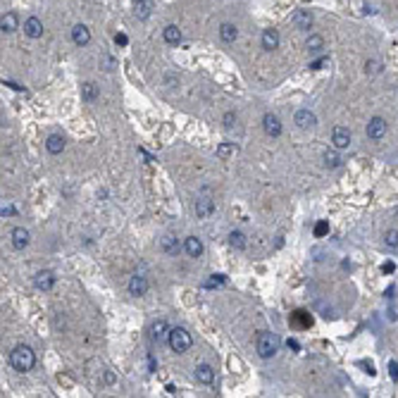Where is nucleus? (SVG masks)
Masks as SVG:
<instances>
[{
  "instance_id": "32",
  "label": "nucleus",
  "mask_w": 398,
  "mask_h": 398,
  "mask_svg": "<svg viewBox=\"0 0 398 398\" xmlns=\"http://www.w3.org/2000/svg\"><path fill=\"white\" fill-rule=\"evenodd\" d=\"M100 62H103V69H105V72H112V69H115V60H112L110 55H100Z\"/></svg>"
},
{
  "instance_id": "10",
  "label": "nucleus",
  "mask_w": 398,
  "mask_h": 398,
  "mask_svg": "<svg viewBox=\"0 0 398 398\" xmlns=\"http://www.w3.org/2000/svg\"><path fill=\"white\" fill-rule=\"evenodd\" d=\"M212 212H215V198L203 196L196 200V217H210Z\"/></svg>"
},
{
  "instance_id": "9",
  "label": "nucleus",
  "mask_w": 398,
  "mask_h": 398,
  "mask_svg": "<svg viewBox=\"0 0 398 398\" xmlns=\"http://www.w3.org/2000/svg\"><path fill=\"white\" fill-rule=\"evenodd\" d=\"M313 22H315V17H313L310 10H298V12L293 14V27L301 29V31H310Z\"/></svg>"
},
{
  "instance_id": "6",
  "label": "nucleus",
  "mask_w": 398,
  "mask_h": 398,
  "mask_svg": "<svg viewBox=\"0 0 398 398\" xmlns=\"http://www.w3.org/2000/svg\"><path fill=\"white\" fill-rule=\"evenodd\" d=\"M331 143H334L336 151L348 148V146H351V131H348L346 126H334V131H331Z\"/></svg>"
},
{
  "instance_id": "1",
  "label": "nucleus",
  "mask_w": 398,
  "mask_h": 398,
  "mask_svg": "<svg viewBox=\"0 0 398 398\" xmlns=\"http://www.w3.org/2000/svg\"><path fill=\"white\" fill-rule=\"evenodd\" d=\"M10 365H12L17 372L34 370V365H36V353H34V348H31V346H24V343L14 346L12 353H10Z\"/></svg>"
},
{
  "instance_id": "26",
  "label": "nucleus",
  "mask_w": 398,
  "mask_h": 398,
  "mask_svg": "<svg viewBox=\"0 0 398 398\" xmlns=\"http://www.w3.org/2000/svg\"><path fill=\"white\" fill-rule=\"evenodd\" d=\"M322 45H324V39H322L319 34H310V36H308V41H305V48H308V50H313V53L322 50Z\"/></svg>"
},
{
  "instance_id": "15",
  "label": "nucleus",
  "mask_w": 398,
  "mask_h": 398,
  "mask_svg": "<svg viewBox=\"0 0 398 398\" xmlns=\"http://www.w3.org/2000/svg\"><path fill=\"white\" fill-rule=\"evenodd\" d=\"M260 43H262V48L265 50H277L279 48V31L277 29H265L262 31V39H260Z\"/></svg>"
},
{
  "instance_id": "2",
  "label": "nucleus",
  "mask_w": 398,
  "mask_h": 398,
  "mask_svg": "<svg viewBox=\"0 0 398 398\" xmlns=\"http://www.w3.org/2000/svg\"><path fill=\"white\" fill-rule=\"evenodd\" d=\"M255 348H258V356H260L262 360H270V358H275L277 353H279L281 341H279V336L272 334V331H262V334H258Z\"/></svg>"
},
{
  "instance_id": "25",
  "label": "nucleus",
  "mask_w": 398,
  "mask_h": 398,
  "mask_svg": "<svg viewBox=\"0 0 398 398\" xmlns=\"http://www.w3.org/2000/svg\"><path fill=\"white\" fill-rule=\"evenodd\" d=\"M98 93H100V91H98L96 83L86 81V83L81 86V96H83V100H86V103H93V100L98 98Z\"/></svg>"
},
{
  "instance_id": "20",
  "label": "nucleus",
  "mask_w": 398,
  "mask_h": 398,
  "mask_svg": "<svg viewBox=\"0 0 398 398\" xmlns=\"http://www.w3.org/2000/svg\"><path fill=\"white\" fill-rule=\"evenodd\" d=\"M220 39L224 43H234L236 39H239V29L234 27V24H229V22H224L220 27Z\"/></svg>"
},
{
  "instance_id": "29",
  "label": "nucleus",
  "mask_w": 398,
  "mask_h": 398,
  "mask_svg": "<svg viewBox=\"0 0 398 398\" xmlns=\"http://www.w3.org/2000/svg\"><path fill=\"white\" fill-rule=\"evenodd\" d=\"M384 243L389 248H398V229H389L384 234Z\"/></svg>"
},
{
  "instance_id": "17",
  "label": "nucleus",
  "mask_w": 398,
  "mask_h": 398,
  "mask_svg": "<svg viewBox=\"0 0 398 398\" xmlns=\"http://www.w3.org/2000/svg\"><path fill=\"white\" fill-rule=\"evenodd\" d=\"M72 41L77 43V45H88L91 43V31H88V27L86 24H77V27L72 29Z\"/></svg>"
},
{
  "instance_id": "33",
  "label": "nucleus",
  "mask_w": 398,
  "mask_h": 398,
  "mask_svg": "<svg viewBox=\"0 0 398 398\" xmlns=\"http://www.w3.org/2000/svg\"><path fill=\"white\" fill-rule=\"evenodd\" d=\"M217 155L220 158H229L232 155V143H222L220 148H217Z\"/></svg>"
},
{
  "instance_id": "11",
  "label": "nucleus",
  "mask_w": 398,
  "mask_h": 398,
  "mask_svg": "<svg viewBox=\"0 0 398 398\" xmlns=\"http://www.w3.org/2000/svg\"><path fill=\"white\" fill-rule=\"evenodd\" d=\"M184 250H186L189 258H200L203 250H205V246H203V241H200L198 236H189V239L184 241Z\"/></svg>"
},
{
  "instance_id": "16",
  "label": "nucleus",
  "mask_w": 398,
  "mask_h": 398,
  "mask_svg": "<svg viewBox=\"0 0 398 398\" xmlns=\"http://www.w3.org/2000/svg\"><path fill=\"white\" fill-rule=\"evenodd\" d=\"M24 34H27L29 39H41L43 36V22L39 17H29L27 22H24Z\"/></svg>"
},
{
  "instance_id": "8",
  "label": "nucleus",
  "mask_w": 398,
  "mask_h": 398,
  "mask_svg": "<svg viewBox=\"0 0 398 398\" xmlns=\"http://www.w3.org/2000/svg\"><path fill=\"white\" fill-rule=\"evenodd\" d=\"M129 293H131V296H136V298L146 296V293H148V279H146L143 275H134L131 279H129Z\"/></svg>"
},
{
  "instance_id": "39",
  "label": "nucleus",
  "mask_w": 398,
  "mask_h": 398,
  "mask_svg": "<svg viewBox=\"0 0 398 398\" xmlns=\"http://www.w3.org/2000/svg\"><path fill=\"white\" fill-rule=\"evenodd\" d=\"M115 41H117V45H126V43H129L124 34H117V36H115Z\"/></svg>"
},
{
  "instance_id": "21",
  "label": "nucleus",
  "mask_w": 398,
  "mask_h": 398,
  "mask_svg": "<svg viewBox=\"0 0 398 398\" xmlns=\"http://www.w3.org/2000/svg\"><path fill=\"white\" fill-rule=\"evenodd\" d=\"M153 12V0H136V7H134V14L138 19H148Z\"/></svg>"
},
{
  "instance_id": "38",
  "label": "nucleus",
  "mask_w": 398,
  "mask_h": 398,
  "mask_svg": "<svg viewBox=\"0 0 398 398\" xmlns=\"http://www.w3.org/2000/svg\"><path fill=\"white\" fill-rule=\"evenodd\" d=\"M324 62H327V57H319V60H315V62L310 65V69H319L322 65H324Z\"/></svg>"
},
{
  "instance_id": "37",
  "label": "nucleus",
  "mask_w": 398,
  "mask_h": 398,
  "mask_svg": "<svg viewBox=\"0 0 398 398\" xmlns=\"http://www.w3.org/2000/svg\"><path fill=\"white\" fill-rule=\"evenodd\" d=\"M0 212H2V217H5V215H14V207L10 205V203H2V210H0Z\"/></svg>"
},
{
  "instance_id": "31",
  "label": "nucleus",
  "mask_w": 398,
  "mask_h": 398,
  "mask_svg": "<svg viewBox=\"0 0 398 398\" xmlns=\"http://www.w3.org/2000/svg\"><path fill=\"white\" fill-rule=\"evenodd\" d=\"M224 284H227V277H224V275H212L205 286L207 288H215V286H224Z\"/></svg>"
},
{
  "instance_id": "19",
  "label": "nucleus",
  "mask_w": 398,
  "mask_h": 398,
  "mask_svg": "<svg viewBox=\"0 0 398 398\" xmlns=\"http://www.w3.org/2000/svg\"><path fill=\"white\" fill-rule=\"evenodd\" d=\"M45 148H48L50 155H60V153L65 151V138L60 136V134H50V136L45 138Z\"/></svg>"
},
{
  "instance_id": "35",
  "label": "nucleus",
  "mask_w": 398,
  "mask_h": 398,
  "mask_svg": "<svg viewBox=\"0 0 398 398\" xmlns=\"http://www.w3.org/2000/svg\"><path fill=\"white\" fill-rule=\"evenodd\" d=\"M327 232H329V224H327V222H319L315 227V236H324Z\"/></svg>"
},
{
  "instance_id": "4",
  "label": "nucleus",
  "mask_w": 398,
  "mask_h": 398,
  "mask_svg": "<svg viewBox=\"0 0 398 398\" xmlns=\"http://www.w3.org/2000/svg\"><path fill=\"white\" fill-rule=\"evenodd\" d=\"M262 126H265V134L272 138H277L281 134V119L277 117L275 112H265L262 115Z\"/></svg>"
},
{
  "instance_id": "22",
  "label": "nucleus",
  "mask_w": 398,
  "mask_h": 398,
  "mask_svg": "<svg viewBox=\"0 0 398 398\" xmlns=\"http://www.w3.org/2000/svg\"><path fill=\"white\" fill-rule=\"evenodd\" d=\"M160 246H162V250H165L167 255H177L179 253V239L177 236H172V234H167L165 239L160 241Z\"/></svg>"
},
{
  "instance_id": "24",
  "label": "nucleus",
  "mask_w": 398,
  "mask_h": 398,
  "mask_svg": "<svg viewBox=\"0 0 398 398\" xmlns=\"http://www.w3.org/2000/svg\"><path fill=\"white\" fill-rule=\"evenodd\" d=\"M162 36H165V41L169 43V45H177V43L181 41V31H179L177 24H169V27H165Z\"/></svg>"
},
{
  "instance_id": "14",
  "label": "nucleus",
  "mask_w": 398,
  "mask_h": 398,
  "mask_svg": "<svg viewBox=\"0 0 398 398\" xmlns=\"http://www.w3.org/2000/svg\"><path fill=\"white\" fill-rule=\"evenodd\" d=\"M193 377H196V382H200V384H212V382H215V370H212L207 362H203V365H198V367L193 370Z\"/></svg>"
},
{
  "instance_id": "36",
  "label": "nucleus",
  "mask_w": 398,
  "mask_h": 398,
  "mask_svg": "<svg viewBox=\"0 0 398 398\" xmlns=\"http://www.w3.org/2000/svg\"><path fill=\"white\" fill-rule=\"evenodd\" d=\"M389 372H391V377L398 382V362H394V360H391V362H389Z\"/></svg>"
},
{
  "instance_id": "30",
  "label": "nucleus",
  "mask_w": 398,
  "mask_h": 398,
  "mask_svg": "<svg viewBox=\"0 0 398 398\" xmlns=\"http://www.w3.org/2000/svg\"><path fill=\"white\" fill-rule=\"evenodd\" d=\"M382 72V62L379 60H367L365 62V74H379Z\"/></svg>"
},
{
  "instance_id": "13",
  "label": "nucleus",
  "mask_w": 398,
  "mask_h": 398,
  "mask_svg": "<svg viewBox=\"0 0 398 398\" xmlns=\"http://www.w3.org/2000/svg\"><path fill=\"white\" fill-rule=\"evenodd\" d=\"M10 239H12V246L17 248V250H24V248L29 246V241H31V234H29L24 227H14Z\"/></svg>"
},
{
  "instance_id": "23",
  "label": "nucleus",
  "mask_w": 398,
  "mask_h": 398,
  "mask_svg": "<svg viewBox=\"0 0 398 398\" xmlns=\"http://www.w3.org/2000/svg\"><path fill=\"white\" fill-rule=\"evenodd\" d=\"M2 31L5 34H12V31H17V27H19V17L14 12H5V17H2Z\"/></svg>"
},
{
  "instance_id": "12",
  "label": "nucleus",
  "mask_w": 398,
  "mask_h": 398,
  "mask_svg": "<svg viewBox=\"0 0 398 398\" xmlns=\"http://www.w3.org/2000/svg\"><path fill=\"white\" fill-rule=\"evenodd\" d=\"M293 122H296V126H298V129H313V126L317 124V117L310 110H305V108H303V110L296 112Z\"/></svg>"
},
{
  "instance_id": "28",
  "label": "nucleus",
  "mask_w": 398,
  "mask_h": 398,
  "mask_svg": "<svg viewBox=\"0 0 398 398\" xmlns=\"http://www.w3.org/2000/svg\"><path fill=\"white\" fill-rule=\"evenodd\" d=\"M324 165L331 167V169H334V167H339L341 165V155H339L336 151H327L324 153Z\"/></svg>"
},
{
  "instance_id": "5",
  "label": "nucleus",
  "mask_w": 398,
  "mask_h": 398,
  "mask_svg": "<svg viewBox=\"0 0 398 398\" xmlns=\"http://www.w3.org/2000/svg\"><path fill=\"white\" fill-rule=\"evenodd\" d=\"M367 136L372 141H382L386 136V119L384 117H372L367 122Z\"/></svg>"
},
{
  "instance_id": "3",
  "label": "nucleus",
  "mask_w": 398,
  "mask_h": 398,
  "mask_svg": "<svg viewBox=\"0 0 398 398\" xmlns=\"http://www.w3.org/2000/svg\"><path fill=\"white\" fill-rule=\"evenodd\" d=\"M167 343H169V348H172L177 356H181V353H186V351L193 346V336L186 329H184V327H177V329L169 331Z\"/></svg>"
},
{
  "instance_id": "18",
  "label": "nucleus",
  "mask_w": 398,
  "mask_h": 398,
  "mask_svg": "<svg viewBox=\"0 0 398 398\" xmlns=\"http://www.w3.org/2000/svg\"><path fill=\"white\" fill-rule=\"evenodd\" d=\"M169 324H167L165 319H158V322H153L151 324V339L153 341H162V339H167L169 336Z\"/></svg>"
},
{
  "instance_id": "7",
  "label": "nucleus",
  "mask_w": 398,
  "mask_h": 398,
  "mask_svg": "<svg viewBox=\"0 0 398 398\" xmlns=\"http://www.w3.org/2000/svg\"><path fill=\"white\" fill-rule=\"evenodd\" d=\"M34 286L39 288V291H50V288L55 286V275H53L50 270L36 272V277H34Z\"/></svg>"
},
{
  "instance_id": "34",
  "label": "nucleus",
  "mask_w": 398,
  "mask_h": 398,
  "mask_svg": "<svg viewBox=\"0 0 398 398\" xmlns=\"http://www.w3.org/2000/svg\"><path fill=\"white\" fill-rule=\"evenodd\" d=\"M234 124H236V112H227V115H224V126L232 129Z\"/></svg>"
},
{
  "instance_id": "27",
  "label": "nucleus",
  "mask_w": 398,
  "mask_h": 398,
  "mask_svg": "<svg viewBox=\"0 0 398 398\" xmlns=\"http://www.w3.org/2000/svg\"><path fill=\"white\" fill-rule=\"evenodd\" d=\"M229 246L236 248V250H243L246 248V236L241 232H232L229 234Z\"/></svg>"
}]
</instances>
